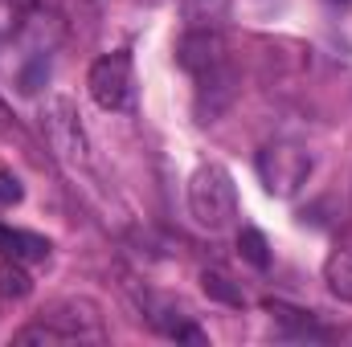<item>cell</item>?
Here are the masks:
<instances>
[{
	"mask_svg": "<svg viewBox=\"0 0 352 347\" xmlns=\"http://www.w3.org/2000/svg\"><path fill=\"white\" fill-rule=\"evenodd\" d=\"M188 213L209 233H221V229L234 225V217H238V188H234V176L221 164H201L188 176Z\"/></svg>",
	"mask_w": 352,
	"mask_h": 347,
	"instance_id": "6da1fadb",
	"label": "cell"
},
{
	"mask_svg": "<svg viewBox=\"0 0 352 347\" xmlns=\"http://www.w3.org/2000/svg\"><path fill=\"white\" fill-rule=\"evenodd\" d=\"M41 131L50 139V152L66 164V168H87L90 164V139L87 127H82V115L78 106L66 98V94H54L41 110Z\"/></svg>",
	"mask_w": 352,
	"mask_h": 347,
	"instance_id": "7a4b0ae2",
	"label": "cell"
},
{
	"mask_svg": "<svg viewBox=\"0 0 352 347\" xmlns=\"http://www.w3.org/2000/svg\"><path fill=\"white\" fill-rule=\"evenodd\" d=\"M307 176H311V152L299 147V143L278 139V143H266L258 152V180H263L266 192L278 196V200L295 196L307 184Z\"/></svg>",
	"mask_w": 352,
	"mask_h": 347,
	"instance_id": "3957f363",
	"label": "cell"
},
{
	"mask_svg": "<svg viewBox=\"0 0 352 347\" xmlns=\"http://www.w3.org/2000/svg\"><path fill=\"white\" fill-rule=\"evenodd\" d=\"M90 98L102 106V110H131L135 102V70H131V53H107L90 66L87 74Z\"/></svg>",
	"mask_w": 352,
	"mask_h": 347,
	"instance_id": "277c9868",
	"label": "cell"
},
{
	"mask_svg": "<svg viewBox=\"0 0 352 347\" xmlns=\"http://www.w3.org/2000/svg\"><path fill=\"white\" fill-rule=\"evenodd\" d=\"M176 66L188 70L192 78L226 66V41H221V33L217 29H188L180 37V45H176Z\"/></svg>",
	"mask_w": 352,
	"mask_h": 347,
	"instance_id": "5b68a950",
	"label": "cell"
},
{
	"mask_svg": "<svg viewBox=\"0 0 352 347\" xmlns=\"http://www.w3.org/2000/svg\"><path fill=\"white\" fill-rule=\"evenodd\" d=\"M50 327H58L70 344L74 339H98L102 335V319H98V307L87 298H70V302H58L50 315H41Z\"/></svg>",
	"mask_w": 352,
	"mask_h": 347,
	"instance_id": "8992f818",
	"label": "cell"
},
{
	"mask_svg": "<svg viewBox=\"0 0 352 347\" xmlns=\"http://www.w3.org/2000/svg\"><path fill=\"white\" fill-rule=\"evenodd\" d=\"M234 82H238V78H234L230 62L197 78V119H201V123H213V119L234 102V90H238Z\"/></svg>",
	"mask_w": 352,
	"mask_h": 347,
	"instance_id": "52a82bcc",
	"label": "cell"
},
{
	"mask_svg": "<svg viewBox=\"0 0 352 347\" xmlns=\"http://www.w3.org/2000/svg\"><path fill=\"white\" fill-rule=\"evenodd\" d=\"M50 241L29 233V229H12V225H0V258L12 261H45L50 258Z\"/></svg>",
	"mask_w": 352,
	"mask_h": 347,
	"instance_id": "ba28073f",
	"label": "cell"
},
{
	"mask_svg": "<svg viewBox=\"0 0 352 347\" xmlns=\"http://www.w3.org/2000/svg\"><path fill=\"white\" fill-rule=\"evenodd\" d=\"M266 311H270L291 335H303V339H307V335H311V339H328V327H320L307 311H291V307H283V302H266Z\"/></svg>",
	"mask_w": 352,
	"mask_h": 347,
	"instance_id": "9c48e42d",
	"label": "cell"
},
{
	"mask_svg": "<svg viewBox=\"0 0 352 347\" xmlns=\"http://www.w3.org/2000/svg\"><path fill=\"white\" fill-rule=\"evenodd\" d=\"M324 282L340 302H352V250H340L324 261Z\"/></svg>",
	"mask_w": 352,
	"mask_h": 347,
	"instance_id": "30bf717a",
	"label": "cell"
},
{
	"mask_svg": "<svg viewBox=\"0 0 352 347\" xmlns=\"http://www.w3.org/2000/svg\"><path fill=\"white\" fill-rule=\"evenodd\" d=\"M33 294V278L25 270V261L4 258L0 261V298H29Z\"/></svg>",
	"mask_w": 352,
	"mask_h": 347,
	"instance_id": "8fae6325",
	"label": "cell"
},
{
	"mask_svg": "<svg viewBox=\"0 0 352 347\" xmlns=\"http://www.w3.org/2000/svg\"><path fill=\"white\" fill-rule=\"evenodd\" d=\"M201 290H205L213 302H226V307H246L242 286H234L221 270H205V274H201Z\"/></svg>",
	"mask_w": 352,
	"mask_h": 347,
	"instance_id": "7c38bea8",
	"label": "cell"
},
{
	"mask_svg": "<svg viewBox=\"0 0 352 347\" xmlns=\"http://www.w3.org/2000/svg\"><path fill=\"white\" fill-rule=\"evenodd\" d=\"M238 254H242V261H250L254 270L270 265V246H266V237L258 229H242L238 233Z\"/></svg>",
	"mask_w": 352,
	"mask_h": 347,
	"instance_id": "4fadbf2b",
	"label": "cell"
},
{
	"mask_svg": "<svg viewBox=\"0 0 352 347\" xmlns=\"http://www.w3.org/2000/svg\"><path fill=\"white\" fill-rule=\"evenodd\" d=\"M45 78H50V62H45L41 53H37V58H33V66H29V70L21 74V90H25V94H37Z\"/></svg>",
	"mask_w": 352,
	"mask_h": 347,
	"instance_id": "5bb4252c",
	"label": "cell"
},
{
	"mask_svg": "<svg viewBox=\"0 0 352 347\" xmlns=\"http://www.w3.org/2000/svg\"><path fill=\"white\" fill-rule=\"evenodd\" d=\"M168 339H176V344H197V347H201V344H205V331H201L192 319H180L173 331H168Z\"/></svg>",
	"mask_w": 352,
	"mask_h": 347,
	"instance_id": "9a60e30c",
	"label": "cell"
},
{
	"mask_svg": "<svg viewBox=\"0 0 352 347\" xmlns=\"http://www.w3.org/2000/svg\"><path fill=\"white\" fill-rule=\"evenodd\" d=\"M21 196H25L21 180L12 172H0V204H21Z\"/></svg>",
	"mask_w": 352,
	"mask_h": 347,
	"instance_id": "2e32d148",
	"label": "cell"
},
{
	"mask_svg": "<svg viewBox=\"0 0 352 347\" xmlns=\"http://www.w3.org/2000/svg\"><path fill=\"white\" fill-rule=\"evenodd\" d=\"M4 119H8V110H4V102H0V123H4Z\"/></svg>",
	"mask_w": 352,
	"mask_h": 347,
	"instance_id": "e0dca14e",
	"label": "cell"
}]
</instances>
